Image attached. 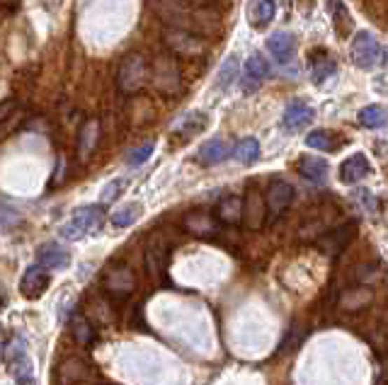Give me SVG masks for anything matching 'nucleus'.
Here are the masks:
<instances>
[{
  "instance_id": "f257e3e1",
  "label": "nucleus",
  "mask_w": 388,
  "mask_h": 385,
  "mask_svg": "<svg viewBox=\"0 0 388 385\" xmlns=\"http://www.w3.org/2000/svg\"><path fill=\"white\" fill-rule=\"evenodd\" d=\"M148 83L162 97H175L182 92V71L172 54H158L148 63Z\"/></svg>"
},
{
  "instance_id": "f03ea898",
  "label": "nucleus",
  "mask_w": 388,
  "mask_h": 385,
  "mask_svg": "<svg viewBox=\"0 0 388 385\" xmlns=\"http://www.w3.org/2000/svg\"><path fill=\"white\" fill-rule=\"evenodd\" d=\"M146 85H148V61H146L144 54L134 51V54H127L119 63L117 71V90L122 94H131L141 92Z\"/></svg>"
},
{
  "instance_id": "7ed1b4c3",
  "label": "nucleus",
  "mask_w": 388,
  "mask_h": 385,
  "mask_svg": "<svg viewBox=\"0 0 388 385\" xmlns=\"http://www.w3.org/2000/svg\"><path fill=\"white\" fill-rule=\"evenodd\" d=\"M349 56L359 71H379L386 63L384 46L371 31H356L352 46H349Z\"/></svg>"
},
{
  "instance_id": "20e7f679",
  "label": "nucleus",
  "mask_w": 388,
  "mask_h": 385,
  "mask_svg": "<svg viewBox=\"0 0 388 385\" xmlns=\"http://www.w3.org/2000/svg\"><path fill=\"white\" fill-rule=\"evenodd\" d=\"M151 5H153V10L158 13V18L167 24V27L187 29L197 34L199 18L187 3H182V0H151Z\"/></svg>"
},
{
  "instance_id": "39448f33",
  "label": "nucleus",
  "mask_w": 388,
  "mask_h": 385,
  "mask_svg": "<svg viewBox=\"0 0 388 385\" xmlns=\"http://www.w3.org/2000/svg\"><path fill=\"white\" fill-rule=\"evenodd\" d=\"M162 44L167 46L175 59H199V56L207 54V41L199 34L187 29H172L167 27L162 31Z\"/></svg>"
},
{
  "instance_id": "423d86ee",
  "label": "nucleus",
  "mask_w": 388,
  "mask_h": 385,
  "mask_svg": "<svg viewBox=\"0 0 388 385\" xmlns=\"http://www.w3.org/2000/svg\"><path fill=\"white\" fill-rule=\"evenodd\" d=\"M102 216H104L102 206H83L73 211V216L64 223V228H61V235L66 240H81V237L92 233L102 223Z\"/></svg>"
},
{
  "instance_id": "0eeeda50",
  "label": "nucleus",
  "mask_w": 388,
  "mask_h": 385,
  "mask_svg": "<svg viewBox=\"0 0 388 385\" xmlns=\"http://www.w3.org/2000/svg\"><path fill=\"white\" fill-rule=\"evenodd\" d=\"M146 269L151 276H155L158 281H167V269H170V245L160 233L151 235L148 245H146Z\"/></svg>"
},
{
  "instance_id": "6e6552de",
  "label": "nucleus",
  "mask_w": 388,
  "mask_h": 385,
  "mask_svg": "<svg viewBox=\"0 0 388 385\" xmlns=\"http://www.w3.org/2000/svg\"><path fill=\"white\" fill-rule=\"evenodd\" d=\"M354 235H356V223L354 220H349V223H342V225H338V228L323 233L316 240V245H318V250H321L323 255L340 257L349 247V242H352Z\"/></svg>"
},
{
  "instance_id": "1a4fd4ad",
  "label": "nucleus",
  "mask_w": 388,
  "mask_h": 385,
  "mask_svg": "<svg viewBox=\"0 0 388 385\" xmlns=\"http://www.w3.org/2000/svg\"><path fill=\"white\" fill-rule=\"evenodd\" d=\"M293 202V187L284 179H275V182L267 187L265 194V206H267V216L272 220H277L286 209L291 206Z\"/></svg>"
},
{
  "instance_id": "9d476101",
  "label": "nucleus",
  "mask_w": 388,
  "mask_h": 385,
  "mask_svg": "<svg viewBox=\"0 0 388 385\" xmlns=\"http://www.w3.org/2000/svg\"><path fill=\"white\" fill-rule=\"evenodd\" d=\"M102 288L112 298H127L136 288V276L129 267H112L102 279Z\"/></svg>"
},
{
  "instance_id": "9b49d317",
  "label": "nucleus",
  "mask_w": 388,
  "mask_h": 385,
  "mask_svg": "<svg viewBox=\"0 0 388 385\" xmlns=\"http://www.w3.org/2000/svg\"><path fill=\"white\" fill-rule=\"evenodd\" d=\"M207 124H209L207 112H202V109H192V112H185L182 117H177L175 121H172L170 136L177 141H190L197 134H202V131L207 129Z\"/></svg>"
},
{
  "instance_id": "f8f14e48",
  "label": "nucleus",
  "mask_w": 388,
  "mask_h": 385,
  "mask_svg": "<svg viewBox=\"0 0 388 385\" xmlns=\"http://www.w3.org/2000/svg\"><path fill=\"white\" fill-rule=\"evenodd\" d=\"M267 218V206H265V197L260 194L258 187H250L248 194L243 199V223L250 230H260L265 225Z\"/></svg>"
},
{
  "instance_id": "ddd939ff",
  "label": "nucleus",
  "mask_w": 388,
  "mask_h": 385,
  "mask_svg": "<svg viewBox=\"0 0 388 385\" xmlns=\"http://www.w3.org/2000/svg\"><path fill=\"white\" fill-rule=\"evenodd\" d=\"M46 288H49V269H44L41 265L29 267L27 272L22 274V279H20V291H22V296L29 300L44 296Z\"/></svg>"
},
{
  "instance_id": "4468645a",
  "label": "nucleus",
  "mask_w": 388,
  "mask_h": 385,
  "mask_svg": "<svg viewBox=\"0 0 388 385\" xmlns=\"http://www.w3.org/2000/svg\"><path fill=\"white\" fill-rule=\"evenodd\" d=\"M371 300H374V291H371L369 286H364V284H359V286L347 288V291L340 296L338 308L342 310V313H361L364 308H369Z\"/></svg>"
},
{
  "instance_id": "2eb2a0df",
  "label": "nucleus",
  "mask_w": 388,
  "mask_h": 385,
  "mask_svg": "<svg viewBox=\"0 0 388 385\" xmlns=\"http://www.w3.org/2000/svg\"><path fill=\"white\" fill-rule=\"evenodd\" d=\"M311 121H313V109L306 102H301V99H293V102L286 104L284 117H282V126L286 131H301Z\"/></svg>"
},
{
  "instance_id": "dca6fc26",
  "label": "nucleus",
  "mask_w": 388,
  "mask_h": 385,
  "mask_svg": "<svg viewBox=\"0 0 388 385\" xmlns=\"http://www.w3.org/2000/svg\"><path fill=\"white\" fill-rule=\"evenodd\" d=\"M185 228L197 237H212L219 233V218L209 211H192L185 216Z\"/></svg>"
},
{
  "instance_id": "f3484780",
  "label": "nucleus",
  "mask_w": 388,
  "mask_h": 385,
  "mask_svg": "<svg viewBox=\"0 0 388 385\" xmlns=\"http://www.w3.org/2000/svg\"><path fill=\"white\" fill-rule=\"evenodd\" d=\"M267 51L272 54V59L282 66H286L293 59V51H296V39L289 31H275V34L267 39Z\"/></svg>"
},
{
  "instance_id": "a211bd4d",
  "label": "nucleus",
  "mask_w": 388,
  "mask_h": 385,
  "mask_svg": "<svg viewBox=\"0 0 388 385\" xmlns=\"http://www.w3.org/2000/svg\"><path fill=\"white\" fill-rule=\"evenodd\" d=\"M270 76V66H267V61L262 59L260 54H253L248 61H245V73H243V90L245 92H255L262 80Z\"/></svg>"
},
{
  "instance_id": "6ab92c4d",
  "label": "nucleus",
  "mask_w": 388,
  "mask_h": 385,
  "mask_svg": "<svg viewBox=\"0 0 388 385\" xmlns=\"http://www.w3.org/2000/svg\"><path fill=\"white\" fill-rule=\"evenodd\" d=\"M39 265L44 269H54V272H64L71 265V252L66 247L56 245V242H46L44 247H39Z\"/></svg>"
},
{
  "instance_id": "aec40b11",
  "label": "nucleus",
  "mask_w": 388,
  "mask_h": 385,
  "mask_svg": "<svg viewBox=\"0 0 388 385\" xmlns=\"http://www.w3.org/2000/svg\"><path fill=\"white\" fill-rule=\"evenodd\" d=\"M97 139H99V121L88 119L83 124V129L78 131V158H81V162L90 160V155L97 148Z\"/></svg>"
},
{
  "instance_id": "412c9836",
  "label": "nucleus",
  "mask_w": 388,
  "mask_h": 385,
  "mask_svg": "<svg viewBox=\"0 0 388 385\" xmlns=\"http://www.w3.org/2000/svg\"><path fill=\"white\" fill-rule=\"evenodd\" d=\"M369 172H371V165H369V160H366L364 153H354L352 158H347V160L340 165V179H342L345 184L359 182V179H364Z\"/></svg>"
},
{
  "instance_id": "4be33fe9",
  "label": "nucleus",
  "mask_w": 388,
  "mask_h": 385,
  "mask_svg": "<svg viewBox=\"0 0 388 385\" xmlns=\"http://www.w3.org/2000/svg\"><path fill=\"white\" fill-rule=\"evenodd\" d=\"M335 68H338L335 66V59L328 54V51L318 49L308 56V71H311L313 83H325L335 73Z\"/></svg>"
},
{
  "instance_id": "5701e85b",
  "label": "nucleus",
  "mask_w": 388,
  "mask_h": 385,
  "mask_svg": "<svg viewBox=\"0 0 388 385\" xmlns=\"http://www.w3.org/2000/svg\"><path fill=\"white\" fill-rule=\"evenodd\" d=\"M228 153H230V148H228L226 141L212 139L197 150V162H202V165H219V162L226 160Z\"/></svg>"
},
{
  "instance_id": "b1692460",
  "label": "nucleus",
  "mask_w": 388,
  "mask_h": 385,
  "mask_svg": "<svg viewBox=\"0 0 388 385\" xmlns=\"http://www.w3.org/2000/svg\"><path fill=\"white\" fill-rule=\"evenodd\" d=\"M328 10H330V18H333V24L335 29H338V34L342 36V39H347L349 34H352V13L347 10V5L342 3V0H330L328 3Z\"/></svg>"
},
{
  "instance_id": "393cba45",
  "label": "nucleus",
  "mask_w": 388,
  "mask_h": 385,
  "mask_svg": "<svg viewBox=\"0 0 388 385\" xmlns=\"http://www.w3.org/2000/svg\"><path fill=\"white\" fill-rule=\"evenodd\" d=\"M298 175L311 179V182L321 184L328 177V162L323 158H313V155H301L298 158Z\"/></svg>"
},
{
  "instance_id": "a878e982",
  "label": "nucleus",
  "mask_w": 388,
  "mask_h": 385,
  "mask_svg": "<svg viewBox=\"0 0 388 385\" xmlns=\"http://www.w3.org/2000/svg\"><path fill=\"white\" fill-rule=\"evenodd\" d=\"M216 218H219V223H226V225L240 223V220H243V199H238V197L221 199L216 206Z\"/></svg>"
},
{
  "instance_id": "bb28decb",
  "label": "nucleus",
  "mask_w": 388,
  "mask_h": 385,
  "mask_svg": "<svg viewBox=\"0 0 388 385\" xmlns=\"http://www.w3.org/2000/svg\"><path fill=\"white\" fill-rule=\"evenodd\" d=\"M306 146L308 148H316V150L335 153L340 146H342V141H338V134H333V131L318 129V131H311V134L306 136Z\"/></svg>"
},
{
  "instance_id": "cd10ccee",
  "label": "nucleus",
  "mask_w": 388,
  "mask_h": 385,
  "mask_svg": "<svg viewBox=\"0 0 388 385\" xmlns=\"http://www.w3.org/2000/svg\"><path fill=\"white\" fill-rule=\"evenodd\" d=\"M233 155H235V160L243 162V165H253V162L260 158V144H258V139L248 136V139L238 141V146L233 148Z\"/></svg>"
},
{
  "instance_id": "c85d7f7f",
  "label": "nucleus",
  "mask_w": 388,
  "mask_h": 385,
  "mask_svg": "<svg viewBox=\"0 0 388 385\" xmlns=\"http://www.w3.org/2000/svg\"><path fill=\"white\" fill-rule=\"evenodd\" d=\"M275 15H277V0H258L253 13H250V20H253L255 27H265V24H270L275 20Z\"/></svg>"
},
{
  "instance_id": "c756f323",
  "label": "nucleus",
  "mask_w": 388,
  "mask_h": 385,
  "mask_svg": "<svg viewBox=\"0 0 388 385\" xmlns=\"http://www.w3.org/2000/svg\"><path fill=\"white\" fill-rule=\"evenodd\" d=\"M386 112L381 107H376V104H369V107H364L359 112V124L364 129H381V126H386Z\"/></svg>"
},
{
  "instance_id": "7c9ffc66",
  "label": "nucleus",
  "mask_w": 388,
  "mask_h": 385,
  "mask_svg": "<svg viewBox=\"0 0 388 385\" xmlns=\"http://www.w3.org/2000/svg\"><path fill=\"white\" fill-rule=\"evenodd\" d=\"M8 366H10V373H13L15 381L20 385H29L34 381V366H32V361H29V356L18 358V361L8 363Z\"/></svg>"
},
{
  "instance_id": "2f4dec72",
  "label": "nucleus",
  "mask_w": 388,
  "mask_h": 385,
  "mask_svg": "<svg viewBox=\"0 0 388 385\" xmlns=\"http://www.w3.org/2000/svg\"><path fill=\"white\" fill-rule=\"evenodd\" d=\"M73 340H76L78 344H83V346H90L92 342H95V330H92V325L88 323L85 318L73 320Z\"/></svg>"
},
{
  "instance_id": "473e14b6",
  "label": "nucleus",
  "mask_w": 388,
  "mask_h": 385,
  "mask_svg": "<svg viewBox=\"0 0 388 385\" xmlns=\"http://www.w3.org/2000/svg\"><path fill=\"white\" fill-rule=\"evenodd\" d=\"M85 376V371H83L81 361L78 358H71V361H64V366L59 368V381L64 385H73L78 381V378Z\"/></svg>"
},
{
  "instance_id": "72a5a7b5",
  "label": "nucleus",
  "mask_w": 388,
  "mask_h": 385,
  "mask_svg": "<svg viewBox=\"0 0 388 385\" xmlns=\"http://www.w3.org/2000/svg\"><path fill=\"white\" fill-rule=\"evenodd\" d=\"M153 150H155V144H153V141H146V144H141V146H136V148L129 150L127 162H129L131 167H141L146 160H151Z\"/></svg>"
},
{
  "instance_id": "f704fd0d",
  "label": "nucleus",
  "mask_w": 388,
  "mask_h": 385,
  "mask_svg": "<svg viewBox=\"0 0 388 385\" xmlns=\"http://www.w3.org/2000/svg\"><path fill=\"white\" fill-rule=\"evenodd\" d=\"M235 76H238V59L235 56H228L226 61H223V66L219 68V88L226 90L230 83H235Z\"/></svg>"
},
{
  "instance_id": "c9c22d12",
  "label": "nucleus",
  "mask_w": 388,
  "mask_h": 385,
  "mask_svg": "<svg viewBox=\"0 0 388 385\" xmlns=\"http://www.w3.org/2000/svg\"><path fill=\"white\" fill-rule=\"evenodd\" d=\"M139 216H141V206H139V204H131V206H124V209L114 211V214H112V225H117V228H127V225L134 223Z\"/></svg>"
},
{
  "instance_id": "e433bc0d",
  "label": "nucleus",
  "mask_w": 388,
  "mask_h": 385,
  "mask_svg": "<svg viewBox=\"0 0 388 385\" xmlns=\"http://www.w3.org/2000/svg\"><path fill=\"white\" fill-rule=\"evenodd\" d=\"M124 187H127V179H124V177L112 179V182H109L107 187L102 189V194H99V202L109 204V202H114V199H119V194L124 192Z\"/></svg>"
},
{
  "instance_id": "4c0bfd02",
  "label": "nucleus",
  "mask_w": 388,
  "mask_h": 385,
  "mask_svg": "<svg viewBox=\"0 0 388 385\" xmlns=\"http://www.w3.org/2000/svg\"><path fill=\"white\" fill-rule=\"evenodd\" d=\"M22 356H27V346H25L22 337H13L10 344H8V349H5V361L13 363V361H18V358H22Z\"/></svg>"
},
{
  "instance_id": "58836bf2",
  "label": "nucleus",
  "mask_w": 388,
  "mask_h": 385,
  "mask_svg": "<svg viewBox=\"0 0 388 385\" xmlns=\"http://www.w3.org/2000/svg\"><path fill=\"white\" fill-rule=\"evenodd\" d=\"M15 109H18V102H15V99H5V102L0 104V124H3V121L8 119Z\"/></svg>"
},
{
  "instance_id": "ea45409f",
  "label": "nucleus",
  "mask_w": 388,
  "mask_h": 385,
  "mask_svg": "<svg viewBox=\"0 0 388 385\" xmlns=\"http://www.w3.org/2000/svg\"><path fill=\"white\" fill-rule=\"evenodd\" d=\"M376 385H388V371H386V368H381V371H379V378H376Z\"/></svg>"
},
{
  "instance_id": "a19ab883",
  "label": "nucleus",
  "mask_w": 388,
  "mask_h": 385,
  "mask_svg": "<svg viewBox=\"0 0 388 385\" xmlns=\"http://www.w3.org/2000/svg\"><path fill=\"white\" fill-rule=\"evenodd\" d=\"M3 303H5V293L0 291V308H3Z\"/></svg>"
}]
</instances>
